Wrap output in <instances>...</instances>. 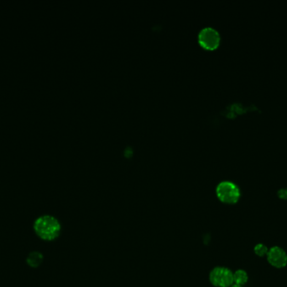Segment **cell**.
<instances>
[{
  "mask_svg": "<svg viewBox=\"0 0 287 287\" xmlns=\"http://www.w3.org/2000/svg\"><path fill=\"white\" fill-rule=\"evenodd\" d=\"M34 230L38 237L46 241H52L60 235L61 224L52 216H40L35 220Z\"/></svg>",
  "mask_w": 287,
  "mask_h": 287,
  "instance_id": "6da1fadb",
  "label": "cell"
},
{
  "mask_svg": "<svg viewBox=\"0 0 287 287\" xmlns=\"http://www.w3.org/2000/svg\"><path fill=\"white\" fill-rule=\"evenodd\" d=\"M216 192L218 199L226 204H235L241 195L238 186L231 181H222L218 184Z\"/></svg>",
  "mask_w": 287,
  "mask_h": 287,
  "instance_id": "7a4b0ae2",
  "label": "cell"
},
{
  "mask_svg": "<svg viewBox=\"0 0 287 287\" xmlns=\"http://www.w3.org/2000/svg\"><path fill=\"white\" fill-rule=\"evenodd\" d=\"M209 279L214 287H230L233 285V273L228 268L217 267L211 271Z\"/></svg>",
  "mask_w": 287,
  "mask_h": 287,
  "instance_id": "3957f363",
  "label": "cell"
},
{
  "mask_svg": "<svg viewBox=\"0 0 287 287\" xmlns=\"http://www.w3.org/2000/svg\"><path fill=\"white\" fill-rule=\"evenodd\" d=\"M198 41L207 49H215L219 45V33L213 27L203 28L198 34Z\"/></svg>",
  "mask_w": 287,
  "mask_h": 287,
  "instance_id": "277c9868",
  "label": "cell"
},
{
  "mask_svg": "<svg viewBox=\"0 0 287 287\" xmlns=\"http://www.w3.org/2000/svg\"><path fill=\"white\" fill-rule=\"evenodd\" d=\"M267 260L271 266L275 268L282 269L287 265V254L284 249L280 247H272L269 249Z\"/></svg>",
  "mask_w": 287,
  "mask_h": 287,
  "instance_id": "5b68a950",
  "label": "cell"
},
{
  "mask_svg": "<svg viewBox=\"0 0 287 287\" xmlns=\"http://www.w3.org/2000/svg\"><path fill=\"white\" fill-rule=\"evenodd\" d=\"M26 261H27V264L30 267L36 268V267L41 266V263L43 261V256L39 252H32V253H30V255H28Z\"/></svg>",
  "mask_w": 287,
  "mask_h": 287,
  "instance_id": "8992f818",
  "label": "cell"
},
{
  "mask_svg": "<svg viewBox=\"0 0 287 287\" xmlns=\"http://www.w3.org/2000/svg\"><path fill=\"white\" fill-rule=\"evenodd\" d=\"M248 280H249V276L246 271L238 270L235 271V273H233V285L243 287L248 282Z\"/></svg>",
  "mask_w": 287,
  "mask_h": 287,
  "instance_id": "52a82bcc",
  "label": "cell"
},
{
  "mask_svg": "<svg viewBox=\"0 0 287 287\" xmlns=\"http://www.w3.org/2000/svg\"><path fill=\"white\" fill-rule=\"evenodd\" d=\"M254 251H255V255L259 257H264L268 254L269 249L265 244H259L255 247Z\"/></svg>",
  "mask_w": 287,
  "mask_h": 287,
  "instance_id": "ba28073f",
  "label": "cell"
},
{
  "mask_svg": "<svg viewBox=\"0 0 287 287\" xmlns=\"http://www.w3.org/2000/svg\"><path fill=\"white\" fill-rule=\"evenodd\" d=\"M278 196L282 200H287V188L279 190Z\"/></svg>",
  "mask_w": 287,
  "mask_h": 287,
  "instance_id": "9c48e42d",
  "label": "cell"
},
{
  "mask_svg": "<svg viewBox=\"0 0 287 287\" xmlns=\"http://www.w3.org/2000/svg\"><path fill=\"white\" fill-rule=\"evenodd\" d=\"M241 287V286H237V285H233V286H232V287Z\"/></svg>",
  "mask_w": 287,
  "mask_h": 287,
  "instance_id": "30bf717a",
  "label": "cell"
}]
</instances>
